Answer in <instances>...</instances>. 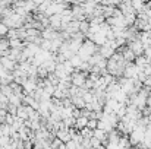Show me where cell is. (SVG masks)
Returning <instances> with one entry per match:
<instances>
[{
    "mask_svg": "<svg viewBox=\"0 0 151 149\" xmlns=\"http://www.w3.org/2000/svg\"><path fill=\"white\" fill-rule=\"evenodd\" d=\"M97 50H99V47H97L91 40H84L81 48H79V51H78L76 54H78V57H79L82 61H88V58H90L91 56H94V54L97 53Z\"/></svg>",
    "mask_w": 151,
    "mask_h": 149,
    "instance_id": "6da1fadb",
    "label": "cell"
},
{
    "mask_svg": "<svg viewBox=\"0 0 151 149\" xmlns=\"http://www.w3.org/2000/svg\"><path fill=\"white\" fill-rule=\"evenodd\" d=\"M87 78H88V73L87 72H82V70H73L70 73V83L72 86H78V88H82L87 82Z\"/></svg>",
    "mask_w": 151,
    "mask_h": 149,
    "instance_id": "7a4b0ae2",
    "label": "cell"
},
{
    "mask_svg": "<svg viewBox=\"0 0 151 149\" xmlns=\"http://www.w3.org/2000/svg\"><path fill=\"white\" fill-rule=\"evenodd\" d=\"M144 130H145V127L137 124V127L129 133V143L134 145V146L139 145V143L142 142V139H144Z\"/></svg>",
    "mask_w": 151,
    "mask_h": 149,
    "instance_id": "3957f363",
    "label": "cell"
},
{
    "mask_svg": "<svg viewBox=\"0 0 151 149\" xmlns=\"http://www.w3.org/2000/svg\"><path fill=\"white\" fill-rule=\"evenodd\" d=\"M37 82H38V78H27V81L22 83V91L25 95H32L34 91L37 89Z\"/></svg>",
    "mask_w": 151,
    "mask_h": 149,
    "instance_id": "277c9868",
    "label": "cell"
},
{
    "mask_svg": "<svg viewBox=\"0 0 151 149\" xmlns=\"http://www.w3.org/2000/svg\"><path fill=\"white\" fill-rule=\"evenodd\" d=\"M142 69H139L138 66H135V63L132 61V63H128L126 64V67L123 70V76L125 78H131V79H137V76H138V73Z\"/></svg>",
    "mask_w": 151,
    "mask_h": 149,
    "instance_id": "5b68a950",
    "label": "cell"
},
{
    "mask_svg": "<svg viewBox=\"0 0 151 149\" xmlns=\"http://www.w3.org/2000/svg\"><path fill=\"white\" fill-rule=\"evenodd\" d=\"M60 31H65V32H68L69 35H72V34H75V32H79V22L72 19L70 22L63 24L62 28H60Z\"/></svg>",
    "mask_w": 151,
    "mask_h": 149,
    "instance_id": "8992f818",
    "label": "cell"
},
{
    "mask_svg": "<svg viewBox=\"0 0 151 149\" xmlns=\"http://www.w3.org/2000/svg\"><path fill=\"white\" fill-rule=\"evenodd\" d=\"M0 67L4 69V70H7V72H13L18 67V63L13 61L9 57H0Z\"/></svg>",
    "mask_w": 151,
    "mask_h": 149,
    "instance_id": "52a82bcc",
    "label": "cell"
},
{
    "mask_svg": "<svg viewBox=\"0 0 151 149\" xmlns=\"http://www.w3.org/2000/svg\"><path fill=\"white\" fill-rule=\"evenodd\" d=\"M128 44V47L134 51V54L135 56H142L144 54V46H142V43L139 41V40H134V41H129V43H126Z\"/></svg>",
    "mask_w": 151,
    "mask_h": 149,
    "instance_id": "ba28073f",
    "label": "cell"
},
{
    "mask_svg": "<svg viewBox=\"0 0 151 149\" xmlns=\"http://www.w3.org/2000/svg\"><path fill=\"white\" fill-rule=\"evenodd\" d=\"M49 28L54 29V31H60L62 28V21H60V13H56V15H51L49 16Z\"/></svg>",
    "mask_w": 151,
    "mask_h": 149,
    "instance_id": "9c48e42d",
    "label": "cell"
},
{
    "mask_svg": "<svg viewBox=\"0 0 151 149\" xmlns=\"http://www.w3.org/2000/svg\"><path fill=\"white\" fill-rule=\"evenodd\" d=\"M56 138H57V139H59L60 142H63V143L69 142V140H70V133H69V127H63V129L57 130V132H56Z\"/></svg>",
    "mask_w": 151,
    "mask_h": 149,
    "instance_id": "30bf717a",
    "label": "cell"
},
{
    "mask_svg": "<svg viewBox=\"0 0 151 149\" xmlns=\"http://www.w3.org/2000/svg\"><path fill=\"white\" fill-rule=\"evenodd\" d=\"M97 53L100 54L103 58H106V60H109L113 54H114V50L111 48V47H109L107 44H104V46H101V47H99V50H97Z\"/></svg>",
    "mask_w": 151,
    "mask_h": 149,
    "instance_id": "8fae6325",
    "label": "cell"
},
{
    "mask_svg": "<svg viewBox=\"0 0 151 149\" xmlns=\"http://www.w3.org/2000/svg\"><path fill=\"white\" fill-rule=\"evenodd\" d=\"M60 21H62V25L72 21V10H70V7H66V9H63L60 12Z\"/></svg>",
    "mask_w": 151,
    "mask_h": 149,
    "instance_id": "7c38bea8",
    "label": "cell"
},
{
    "mask_svg": "<svg viewBox=\"0 0 151 149\" xmlns=\"http://www.w3.org/2000/svg\"><path fill=\"white\" fill-rule=\"evenodd\" d=\"M134 63H135V66H138L139 69H144V67L150 66V60H148L145 56H137L135 60H134Z\"/></svg>",
    "mask_w": 151,
    "mask_h": 149,
    "instance_id": "4fadbf2b",
    "label": "cell"
},
{
    "mask_svg": "<svg viewBox=\"0 0 151 149\" xmlns=\"http://www.w3.org/2000/svg\"><path fill=\"white\" fill-rule=\"evenodd\" d=\"M87 123H88V118L84 117V115H79L75 118V124H73V129L75 130H81L84 127H87Z\"/></svg>",
    "mask_w": 151,
    "mask_h": 149,
    "instance_id": "5bb4252c",
    "label": "cell"
},
{
    "mask_svg": "<svg viewBox=\"0 0 151 149\" xmlns=\"http://www.w3.org/2000/svg\"><path fill=\"white\" fill-rule=\"evenodd\" d=\"M22 98H24V95H15V94H12L9 97V104H12L15 107H19V105H22Z\"/></svg>",
    "mask_w": 151,
    "mask_h": 149,
    "instance_id": "9a60e30c",
    "label": "cell"
},
{
    "mask_svg": "<svg viewBox=\"0 0 151 149\" xmlns=\"http://www.w3.org/2000/svg\"><path fill=\"white\" fill-rule=\"evenodd\" d=\"M114 6H103V18L107 19V18H111L113 13H114Z\"/></svg>",
    "mask_w": 151,
    "mask_h": 149,
    "instance_id": "2e32d148",
    "label": "cell"
},
{
    "mask_svg": "<svg viewBox=\"0 0 151 149\" xmlns=\"http://www.w3.org/2000/svg\"><path fill=\"white\" fill-rule=\"evenodd\" d=\"M88 31H90V22L85 19V21H82V22H79V32H82V34H88Z\"/></svg>",
    "mask_w": 151,
    "mask_h": 149,
    "instance_id": "e0dca14e",
    "label": "cell"
},
{
    "mask_svg": "<svg viewBox=\"0 0 151 149\" xmlns=\"http://www.w3.org/2000/svg\"><path fill=\"white\" fill-rule=\"evenodd\" d=\"M47 81L50 82L53 86H57V85H59V82H60V79L56 76V73H54V72H51V73L47 75Z\"/></svg>",
    "mask_w": 151,
    "mask_h": 149,
    "instance_id": "ac0fdd59",
    "label": "cell"
},
{
    "mask_svg": "<svg viewBox=\"0 0 151 149\" xmlns=\"http://www.w3.org/2000/svg\"><path fill=\"white\" fill-rule=\"evenodd\" d=\"M79 133H81V136H82L84 139H91V138H93V130H91V129H88V127L81 129V130H79Z\"/></svg>",
    "mask_w": 151,
    "mask_h": 149,
    "instance_id": "d6986e66",
    "label": "cell"
},
{
    "mask_svg": "<svg viewBox=\"0 0 151 149\" xmlns=\"http://www.w3.org/2000/svg\"><path fill=\"white\" fill-rule=\"evenodd\" d=\"M97 126H99V120H96V118H88V123H87V127H88V129L96 130Z\"/></svg>",
    "mask_w": 151,
    "mask_h": 149,
    "instance_id": "ffe728a7",
    "label": "cell"
},
{
    "mask_svg": "<svg viewBox=\"0 0 151 149\" xmlns=\"http://www.w3.org/2000/svg\"><path fill=\"white\" fill-rule=\"evenodd\" d=\"M100 145H101V142H100V140H99V139H97V138H94V136H93V138L90 139V146H91V148H93V149L99 148Z\"/></svg>",
    "mask_w": 151,
    "mask_h": 149,
    "instance_id": "44dd1931",
    "label": "cell"
},
{
    "mask_svg": "<svg viewBox=\"0 0 151 149\" xmlns=\"http://www.w3.org/2000/svg\"><path fill=\"white\" fill-rule=\"evenodd\" d=\"M7 31H9V28L3 22H0V37H6L7 35Z\"/></svg>",
    "mask_w": 151,
    "mask_h": 149,
    "instance_id": "7402d4cb",
    "label": "cell"
},
{
    "mask_svg": "<svg viewBox=\"0 0 151 149\" xmlns=\"http://www.w3.org/2000/svg\"><path fill=\"white\" fill-rule=\"evenodd\" d=\"M78 146H79V145H78L76 142H73V140H69V142L65 143V148L66 149H78Z\"/></svg>",
    "mask_w": 151,
    "mask_h": 149,
    "instance_id": "603a6c76",
    "label": "cell"
},
{
    "mask_svg": "<svg viewBox=\"0 0 151 149\" xmlns=\"http://www.w3.org/2000/svg\"><path fill=\"white\" fill-rule=\"evenodd\" d=\"M142 56H145L148 60H151V46H148V47H144V54Z\"/></svg>",
    "mask_w": 151,
    "mask_h": 149,
    "instance_id": "cb8c5ba5",
    "label": "cell"
},
{
    "mask_svg": "<svg viewBox=\"0 0 151 149\" xmlns=\"http://www.w3.org/2000/svg\"><path fill=\"white\" fill-rule=\"evenodd\" d=\"M96 149H107V148H106V146H104V145H100V146H99V148H96Z\"/></svg>",
    "mask_w": 151,
    "mask_h": 149,
    "instance_id": "d4e9b609",
    "label": "cell"
},
{
    "mask_svg": "<svg viewBox=\"0 0 151 149\" xmlns=\"http://www.w3.org/2000/svg\"><path fill=\"white\" fill-rule=\"evenodd\" d=\"M75 1H79V0H68V3H75Z\"/></svg>",
    "mask_w": 151,
    "mask_h": 149,
    "instance_id": "484cf974",
    "label": "cell"
},
{
    "mask_svg": "<svg viewBox=\"0 0 151 149\" xmlns=\"http://www.w3.org/2000/svg\"><path fill=\"white\" fill-rule=\"evenodd\" d=\"M147 149H151V143H150V145H148V146H147Z\"/></svg>",
    "mask_w": 151,
    "mask_h": 149,
    "instance_id": "4316f807",
    "label": "cell"
},
{
    "mask_svg": "<svg viewBox=\"0 0 151 149\" xmlns=\"http://www.w3.org/2000/svg\"><path fill=\"white\" fill-rule=\"evenodd\" d=\"M1 19H3V16H1V15H0V22H1Z\"/></svg>",
    "mask_w": 151,
    "mask_h": 149,
    "instance_id": "83f0119b",
    "label": "cell"
},
{
    "mask_svg": "<svg viewBox=\"0 0 151 149\" xmlns=\"http://www.w3.org/2000/svg\"><path fill=\"white\" fill-rule=\"evenodd\" d=\"M88 149H93V148H88Z\"/></svg>",
    "mask_w": 151,
    "mask_h": 149,
    "instance_id": "f1b7e54d",
    "label": "cell"
},
{
    "mask_svg": "<svg viewBox=\"0 0 151 149\" xmlns=\"http://www.w3.org/2000/svg\"><path fill=\"white\" fill-rule=\"evenodd\" d=\"M0 86H1V83H0Z\"/></svg>",
    "mask_w": 151,
    "mask_h": 149,
    "instance_id": "f546056e",
    "label": "cell"
}]
</instances>
